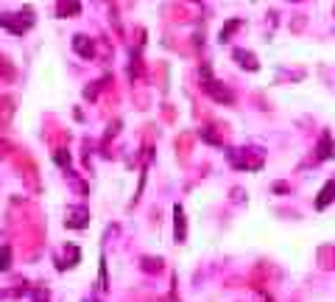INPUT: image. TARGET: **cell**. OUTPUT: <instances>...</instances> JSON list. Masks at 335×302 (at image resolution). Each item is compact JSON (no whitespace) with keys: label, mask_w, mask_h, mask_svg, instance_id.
I'll return each mask as SVG.
<instances>
[{"label":"cell","mask_w":335,"mask_h":302,"mask_svg":"<svg viewBox=\"0 0 335 302\" xmlns=\"http://www.w3.org/2000/svg\"><path fill=\"white\" fill-rule=\"evenodd\" d=\"M3 269H9V249L0 252V271H3Z\"/></svg>","instance_id":"obj_2"},{"label":"cell","mask_w":335,"mask_h":302,"mask_svg":"<svg viewBox=\"0 0 335 302\" xmlns=\"http://www.w3.org/2000/svg\"><path fill=\"white\" fill-rule=\"evenodd\" d=\"M332 199H335V182H327V188L321 191V196H319V201H316V207H319V210H324V207L330 204Z\"/></svg>","instance_id":"obj_1"}]
</instances>
